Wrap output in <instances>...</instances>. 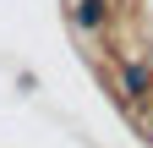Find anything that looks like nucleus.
<instances>
[{
	"mask_svg": "<svg viewBox=\"0 0 153 148\" xmlns=\"http://www.w3.org/2000/svg\"><path fill=\"white\" fill-rule=\"evenodd\" d=\"M76 22H82V28H99V22H104V11H99V0H82V11H76Z\"/></svg>",
	"mask_w": 153,
	"mask_h": 148,
	"instance_id": "obj_2",
	"label": "nucleus"
},
{
	"mask_svg": "<svg viewBox=\"0 0 153 148\" xmlns=\"http://www.w3.org/2000/svg\"><path fill=\"white\" fill-rule=\"evenodd\" d=\"M120 82H126V93H131V99H142V88H148V71H142V66H126V71H120Z\"/></svg>",
	"mask_w": 153,
	"mask_h": 148,
	"instance_id": "obj_1",
	"label": "nucleus"
}]
</instances>
